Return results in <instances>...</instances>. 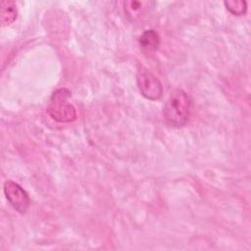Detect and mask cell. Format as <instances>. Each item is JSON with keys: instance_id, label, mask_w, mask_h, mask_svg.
Masks as SVG:
<instances>
[{"instance_id": "7", "label": "cell", "mask_w": 251, "mask_h": 251, "mask_svg": "<svg viewBox=\"0 0 251 251\" xmlns=\"http://www.w3.org/2000/svg\"><path fill=\"white\" fill-rule=\"evenodd\" d=\"M18 16V10L15 2L2 1L0 9V20L3 26L13 24Z\"/></svg>"}, {"instance_id": "2", "label": "cell", "mask_w": 251, "mask_h": 251, "mask_svg": "<svg viewBox=\"0 0 251 251\" xmlns=\"http://www.w3.org/2000/svg\"><path fill=\"white\" fill-rule=\"evenodd\" d=\"M72 93L67 88H59L55 90L50 98L47 106L49 116L59 123H71L76 119V110L68 99Z\"/></svg>"}, {"instance_id": "1", "label": "cell", "mask_w": 251, "mask_h": 251, "mask_svg": "<svg viewBox=\"0 0 251 251\" xmlns=\"http://www.w3.org/2000/svg\"><path fill=\"white\" fill-rule=\"evenodd\" d=\"M191 100L189 95L180 88L173 90L167 99L163 117L165 123L173 127L183 126L190 116Z\"/></svg>"}, {"instance_id": "8", "label": "cell", "mask_w": 251, "mask_h": 251, "mask_svg": "<svg viewBox=\"0 0 251 251\" xmlns=\"http://www.w3.org/2000/svg\"><path fill=\"white\" fill-rule=\"evenodd\" d=\"M226 10L234 16H242L247 11V3L243 0H228L224 2Z\"/></svg>"}, {"instance_id": "4", "label": "cell", "mask_w": 251, "mask_h": 251, "mask_svg": "<svg viewBox=\"0 0 251 251\" xmlns=\"http://www.w3.org/2000/svg\"><path fill=\"white\" fill-rule=\"evenodd\" d=\"M3 190L10 205L20 214H25L30 203L26 191L19 183L10 179L5 181Z\"/></svg>"}, {"instance_id": "5", "label": "cell", "mask_w": 251, "mask_h": 251, "mask_svg": "<svg viewBox=\"0 0 251 251\" xmlns=\"http://www.w3.org/2000/svg\"><path fill=\"white\" fill-rule=\"evenodd\" d=\"M155 3L151 1H126L124 2L125 13L128 20L137 21L144 17L154 8Z\"/></svg>"}, {"instance_id": "3", "label": "cell", "mask_w": 251, "mask_h": 251, "mask_svg": "<svg viewBox=\"0 0 251 251\" xmlns=\"http://www.w3.org/2000/svg\"><path fill=\"white\" fill-rule=\"evenodd\" d=\"M138 89L143 97L148 100H159L163 94V86L160 79L146 68H141L136 75Z\"/></svg>"}, {"instance_id": "6", "label": "cell", "mask_w": 251, "mask_h": 251, "mask_svg": "<svg viewBox=\"0 0 251 251\" xmlns=\"http://www.w3.org/2000/svg\"><path fill=\"white\" fill-rule=\"evenodd\" d=\"M160 36L154 29L144 30L139 38L140 50L146 56L153 55L159 48Z\"/></svg>"}]
</instances>
